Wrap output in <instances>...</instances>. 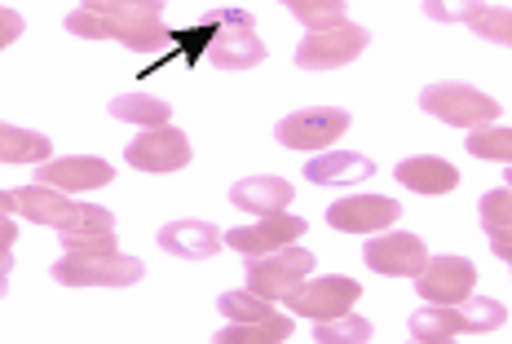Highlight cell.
<instances>
[{"label":"cell","mask_w":512,"mask_h":344,"mask_svg":"<svg viewBox=\"0 0 512 344\" xmlns=\"http://www.w3.org/2000/svg\"><path fill=\"white\" fill-rule=\"evenodd\" d=\"M67 31L80 40H120L133 53H159L173 40L164 27V0H84L67 14Z\"/></svg>","instance_id":"obj_1"},{"label":"cell","mask_w":512,"mask_h":344,"mask_svg":"<svg viewBox=\"0 0 512 344\" xmlns=\"http://www.w3.org/2000/svg\"><path fill=\"white\" fill-rule=\"evenodd\" d=\"M14 199H18V217L58 230L67 252H102V247H120V239H115V212L111 208H98V203H76V199L62 195V190L45 186V181L14 190Z\"/></svg>","instance_id":"obj_2"},{"label":"cell","mask_w":512,"mask_h":344,"mask_svg":"<svg viewBox=\"0 0 512 344\" xmlns=\"http://www.w3.org/2000/svg\"><path fill=\"white\" fill-rule=\"evenodd\" d=\"M508 322V309L490 296H468L460 305H424L411 314V336L420 344H446L455 336H473V331H495Z\"/></svg>","instance_id":"obj_3"},{"label":"cell","mask_w":512,"mask_h":344,"mask_svg":"<svg viewBox=\"0 0 512 344\" xmlns=\"http://www.w3.org/2000/svg\"><path fill=\"white\" fill-rule=\"evenodd\" d=\"M146 265L120 247H102V252H67L53 261V278L67 287H133L142 283Z\"/></svg>","instance_id":"obj_4"},{"label":"cell","mask_w":512,"mask_h":344,"mask_svg":"<svg viewBox=\"0 0 512 344\" xmlns=\"http://www.w3.org/2000/svg\"><path fill=\"white\" fill-rule=\"evenodd\" d=\"M204 62H212V67H221V71H248L256 62H265V40L256 36V23L243 9L212 14Z\"/></svg>","instance_id":"obj_5"},{"label":"cell","mask_w":512,"mask_h":344,"mask_svg":"<svg viewBox=\"0 0 512 344\" xmlns=\"http://www.w3.org/2000/svg\"><path fill=\"white\" fill-rule=\"evenodd\" d=\"M371 45V31L362 23H332V27H318L296 45V67L301 71H336L349 67L354 58H362V49Z\"/></svg>","instance_id":"obj_6"},{"label":"cell","mask_w":512,"mask_h":344,"mask_svg":"<svg viewBox=\"0 0 512 344\" xmlns=\"http://www.w3.org/2000/svg\"><path fill=\"white\" fill-rule=\"evenodd\" d=\"M309 274H314V252H305L296 243L274 247L265 256H248V292L265 300H287Z\"/></svg>","instance_id":"obj_7"},{"label":"cell","mask_w":512,"mask_h":344,"mask_svg":"<svg viewBox=\"0 0 512 344\" xmlns=\"http://www.w3.org/2000/svg\"><path fill=\"white\" fill-rule=\"evenodd\" d=\"M420 106L451 128H482L499 120V102L473 84H429L420 93Z\"/></svg>","instance_id":"obj_8"},{"label":"cell","mask_w":512,"mask_h":344,"mask_svg":"<svg viewBox=\"0 0 512 344\" xmlns=\"http://www.w3.org/2000/svg\"><path fill=\"white\" fill-rule=\"evenodd\" d=\"M349 124L354 120H349V111H340V106H305V111H292L287 120H279L274 142L287 150H327L332 142L345 137Z\"/></svg>","instance_id":"obj_9"},{"label":"cell","mask_w":512,"mask_h":344,"mask_svg":"<svg viewBox=\"0 0 512 344\" xmlns=\"http://www.w3.org/2000/svg\"><path fill=\"white\" fill-rule=\"evenodd\" d=\"M358 296H362V283H354V278H345V274H327V278H314V283L301 278V287L287 296V305H292L296 318L332 322L340 314H349V309L358 305Z\"/></svg>","instance_id":"obj_10"},{"label":"cell","mask_w":512,"mask_h":344,"mask_svg":"<svg viewBox=\"0 0 512 344\" xmlns=\"http://www.w3.org/2000/svg\"><path fill=\"white\" fill-rule=\"evenodd\" d=\"M190 155H195V150H190V137L173 124L142 128L124 150V159L137 172H177V168L190 164Z\"/></svg>","instance_id":"obj_11"},{"label":"cell","mask_w":512,"mask_h":344,"mask_svg":"<svg viewBox=\"0 0 512 344\" xmlns=\"http://www.w3.org/2000/svg\"><path fill=\"white\" fill-rule=\"evenodd\" d=\"M477 270L464 256H433L420 274H415V292H420L429 305H460V300L473 296Z\"/></svg>","instance_id":"obj_12"},{"label":"cell","mask_w":512,"mask_h":344,"mask_svg":"<svg viewBox=\"0 0 512 344\" xmlns=\"http://www.w3.org/2000/svg\"><path fill=\"white\" fill-rule=\"evenodd\" d=\"M398 217H402V203L384 195H349L327 208V225L340 234H380L389 225H398Z\"/></svg>","instance_id":"obj_13"},{"label":"cell","mask_w":512,"mask_h":344,"mask_svg":"<svg viewBox=\"0 0 512 344\" xmlns=\"http://www.w3.org/2000/svg\"><path fill=\"white\" fill-rule=\"evenodd\" d=\"M362 256H367V270H376L384 278H415L429 265V247L415 239V234H402V230L376 234Z\"/></svg>","instance_id":"obj_14"},{"label":"cell","mask_w":512,"mask_h":344,"mask_svg":"<svg viewBox=\"0 0 512 344\" xmlns=\"http://www.w3.org/2000/svg\"><path fill=\"white\" fill-rule=\"evenodd\" d=\"M36 177L62 195H84V190H102L115 181V168L98 155H67V159H45L36 164Z\"/></svg>","instance_id":"obj_15"},{"label":"cell","mask_w":512,"mask_h":344,"mask_svg":"<svg viewBox=\"0 0 512 344\" xmlns=\"http://www.w3.org/2000/svg\"><path fill=\"white\" fill-rule=\"evenodd\" d=\"M305 234V217H292V212H270V217H261L256 225H234L226 230V247L243 256H265L274 252V247H287L296 243Z\"/></svg>","instance_id":"obj_16"},{"label":"cell","mask_w":512,"mask_h":344,"mask_svg":"<svg viewBox=\"0 0 512 344\" xmlns=\"http://www.w3.org/2000/svg\"><path fill=\"white\" fill-rule=\"evenodd\" d=\"M398 186H407L411 195H451L460 186V172H455L451 159L442 155H411V159H398L393 168Z\"/></svg>","instance_id":"obj_17"},{"label":"cell","mask_w":512,"mask_h":344,"mask_svg":"<svg viewBox=\"0 0 512 344\" xmlns=\"http://www.w3.org/2000/svg\"><path fill=\"white\" fill-rule=\"evenodd\" d=\"M230 203L239 212H261V217H270V212H287L292 208V181L274 177V172H256V177L234 181Z\"/></svg>","instance_id":"obj_18"},{"label":"cell","mask_w":512,"mask_h":344,"mask_svg":"<svg viewBox=\"0 0 512 344\" xmlns=\"http://www.w3.org/2000/svg\"><path fill=\"white\" fill-rule=\"evenodd\" d=\"M159 247L177 261H208L221 252V230L208 221H168L159 230Z\"/></svg>","instance_id":"obj_19"},{"label":"cell","mask_w":512,"mask_h":344,"mask_svg":"<svg viewBox=\"0 0 512 344\" xmlns=\"http://www.w3.org/2000/svg\"><path fill=\"white\" fill-rule=\"evenodd\" d=\"M371 172H376V164L358 150H323L305 164V177L314 186H349V181H367Z\"/></svg>","instance_id":"obj_20"},{"label":"cell","mask_w":512,"mask_h":344,"mask_svg":"<svg viewBox=\"0 0 512 344\" xmlns=\"http://www.w3.org/2000/svg\"><path fill=\"white\" fill-rule=\"evenodd\" d=\"M111 120H124V124H142V128H159L173 120V106L164 98H151V93H120V98L106 102Z\"/></svg>","instance_id":"obj_21"},{"label":"cell","mask_w":512,"mask_h":344,"mask_svg":"<svg viewBox=\"0 0 512 344\" xmlns=\"http://www.w3.org/2000/svg\"><path fill=\"white\" fill-rule=\"evenodd\" d=\"M49 155H53V142L45 133L0 124V164H45Z\"/></svg>","instance_id":"obj_22"},{"label":"cell","mask_w":512,"mask_h":344,"mask_svg":"<svg viewBox=\"0 0 512 344\" xmlns=\"http://www.w3.org/2000/svg\"><path fill=\"white\" fill-rule=\"evenodd\" d=\"M292 340V318H265V322H230L217 331V344H283Z\"/></svg>","instance_id":"obj_23"},{"label":"cell","mask_w":512,"mask_h":344,"mask_svg":"<svg viewBox=\"0 0 512 344\" xmlns=\"http://www.w3.org/2000/svg\"><path fill=\"white\" fill-rule=\"evenodd\" d=\"M468 155L473 159H490V164H504L512 168V128L499 124H482V128H468Z\"/></svg>","instance_id":"obj_24"},{"label":"cell","mask_w":512,"mask_h":344,"mask_svg":"<svg viewBox=\"0 0 512 344\" xmlns=\"http://www.w3.org/2000/svg\"><path fill=\"white\" fill-rule=\"evenodd\" d=\"M217 309H221V318H230V322L279 318V314H274V300H265V296H256V292H226V296L217 300Z\"/></svg>","instance_id":"obj_25"},{"label":"cell","mask_w":512,"mask_h":344,"mask_svg":"<svg viewBox=\"0 0 512 344\" xmlns=\"http://www.w3.org/2000/svg\"><path fill=\"white\" fill-rule=\"evenodd\" d=\"M292 9V18L309 31L318 27H332V23H345V0H283Z\"/></svg>","instance_id":"obj_26"},{"label":"cell","mask_w":512,"mask_h":344,"mask_svg":"<svg viewBox=\"0 0 512 344\" xmlns=\"http://www.w3.org/2000/svg\"><path fill=\"white\" fill-rule=\"evenodd\" d=\"M314 340L318 344H362V340H371V322L358 314H340L332 322H318Z\"/></svg>","instance_id":"obj_27"},{"label":"cell","mask_w":512,"mask_h":344,"mask_svg":"<svg viewBox=\"0 0 512 344\" xmlns=\"http://www.w3.org/2000/svg\"><path fill=\"white\" fill-rule=\"evenodd\" d=\"M468 27L482 40H490V45H512V9H504V5H482L468 18Z\"/></svg>","instance_id":"obj_28"},{"label":"cell","mask_w":512,"mask_h":344,"mask_svg":"<svg viewBox=\"0 0 512 344\" xmlns=\"http://www.w3.org/2000/svg\"><path fill=\"white\" fill-rule=\"evenodd\" d=\"M477 212H482V230H486V234H504V230H512V186H508V190H490V195H482Z\"/></svg>","instance_id":"obj_29"},{"label":"cell","mask_w":512,"mask_h":344,"mask_svg":"<svg viewBox=\"0 0 512 344\" xmlns=\"http://www.w3.org/2000/svg\"><path fill=\"white\" fill-rule=\"evenodd\" d=\"M420 9L433 23H468V18L482 9V0H424Z\"/></svg>","instance_id":"obj_30"},{"label":"cell","mask_w":512,"mask_h":344,"mask_svg":"<svg viewBox=\"0 0 512 344\" xmlns=\"http://www.w3.org/2000/svg\"><path fill=\"white\" fill-rule=\"evenodd\" d=\"M14 243H18V225L14 217L0 221V296L9 287V274H14Z\"/></svg>","instance_id":"obj_31"},{"label":"cell","mask_w":512,"mask_h":344,"mask_svg":"<svg viewBox=\"0 0 512 344\" xmlns=\"http://www.w3.org/2000/svg\"><path fill=\"white\" fill-rule=\"evenodd\" d=\"M23 31H27V23H23V14H14V18H9V23H0V53H5L9 45H14V40H18V36H23Z\"/></svg>","instance_id":"obj_32"},{"label":"cell","mask_w":512,"mask_h":344,"mask_svg":"<svg viewBox=\"0 0 512 344\" xmlns=\"http://www.w3.org/2000/svg\"><path fill=\"white\" fill-rule=\"evenodd\" d=\"M490 239V252L499 256V261H508L512 265V230H504V234H486Z\"/></svg>","instance_id":"obj_33"},{"label":"cell","mask_w":512,"mask_h":344,"mask_svg":"<svg viewBox=\"0 0 512 344\" xmlns=\"http://www.w3.org/2000/svg\"><path fill=\"white\" fill-rule=\"evenodd\" d=\"M14 212H18V199L9 195V190H0V221H5V217H14Z\"/></svg>","instance_id":"obj_34"},{"label":"cell","mask_w":512,"mask_h":344,"mask_svg":"<svg viewBox=\"0 0 512 344\" xmlns=\"http://www.w3.org/2000/svg\"><path fill=\"white\" fill-rule=\"evenodd\" d=\"M9 18H14V9H0V23H9Z\"/></svg>","instance_id":"obj_35"},{"label":"cell","mask_w":512,"mask_h":344,"mask_svg":"<svg viewBox=\"0 0 512 344\" xmlns=\"http://www.w3.org/2000/svg\"><path fill=\"white\" fill-rule=\"evenodd\" d=\"M508 186H512V168H508Z\"/></svg>","instance_id":"obj_36"}]
</instances>
